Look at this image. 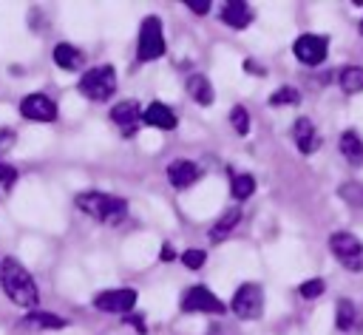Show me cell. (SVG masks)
Returning <instances> with one entry per match:
<instances>
[{"label": "cell", "mask_w": 363, "mask_h": 335, "mask_svg": "<svg viewBox=\"0 0 363 335\" xmlns=\"http://www.w3.org/2000/svg\"><path fill=\"white\" fill-rule=\"evenodd\" d=\"M238 224H241V207L235 204V207H230V210H224V213H221V219L210 227V233H207V236H210V241H224L230 233H235V227H238Z\"/></svg>", "instance_id": "cell-16"}, {"label": "cell", "mask_w": 363, "mask_h": 335, "mask_svg": "<svg viewBox=\"0 0 363 335\" xmlns=\"http://www.w3.org/2000/svg\"><path fill=\"white\" fill-rule=\"evenodd\" d=\"M337 196L349 204V207H360L363 210V182H343L337 187Z\"/></svg>", "instance_id": "cell-24"}, {"label": "cell", "mask_w": 363, "mask_h": 335, "mask_svg": "<svg viewBox=\"0 0 363 335\" xmlns=\"http://www.w3.org/2000/svg\"><path fill=\"white\" fill-rule=\"evenodd\" d=\"M79 94L82 97H88V99H94V102H105V99H111L113 97V91H116V71H113V65H94V68H88L82 77H79Z\"/></svg>", "instance_id": "cell-3"}, {"label": "cell", "mask_w": 363, "mask_h": 335, "mask_svg": "<svg viewBox=\"0 0 363 335\" xmlns=\"http://www.w3.org/2000/svg\"><path fill=\"white\" fill-rule=\"evenodd\" d=\"M164 54V31H162V20L156 14L145 17L139 26V40H136V57L142 62L159 60Z\"/></svg>", "instance_id": "cell-5"}, {"label": "cell", "mask_w": 363, "mask_h": 335, "mask_svg": "<svg viewBox=\"0 0 363 335\" xmlns=\"http://www.w3.org/2000/svg\"><path fill=\"white\" fill-rule=\"evenodd\" d=\"M323 290H326L323 278H306V281L298 287V295H301L303 301H315V298H320V295H323Z\"/></svg>", "instance_id": "cell-27"}, {"label": "cell", "mask_w": 363, "mask_h": 335, "mask_svg": "<svg viewBox=\"0 0 363 335\" xmlns=\"http://www.w3.org/2000/svg\"><path fill=\"white\" fill-rule=\"evenodd\" d=\"M14 182H17V168H11L9 162H0V187L11 190Z\"/></svg>", "instance_id": "cell-29"}, {"label": "cell", "mask_w": 363, "mask_h": 335, "mask_svg": "<svg viewBox=\"0 0 363 335\" xmlns=\"http://www.w3.org/2000/svg\"><path fill=\"white\" fill-rule=\"evenodd\" d=\"M17 142V131L14 128H3L0 125V156H6Z\"/></svg>", "instance_id": "cell-30"}, {"label": "cell", "mask_w": 363, "mask_h": 335, "mask_svg": "<svg viewBox=\"0 0 363 335\" xmlns=\"http://www.w3.org/2000/svg\"><path fill=\"white\" fill-rule=\"evenodd\" d=\"M204 261H207V253L199 250V247H190V250H184V256H182V264H184L187 270H199Z\"/></svg>", "instance_id": "cell-28"}, {"label": "cell", "mask_w": 363, "mask_h": 335, "mask_svg": "<svg viewBox=\"0 0 363 335\" xmlns=\"http://www.w3.org/2000/svg\"><path fill=\"white\" fill-rule=\"evenodd\" d=\"M187 9H190L193 14H207V11H210V3H207V0H196V3L187 0Z\"/></svg>", "instance_id": "cell-31"}, {"label": "cell", "mask_w": 363, "mask_h": 335, "mask_svg": "<svg viewBox=\"0 0 363 335\" xmlns=\"http://www.w3.org/2000/svg\"><path fill=\"white\" fill-rule=\"evenodd\" d=\"M230 125L235 128L238 136H247V133H250V114H247L244 105H233V111H230Z\"/></svg>", "instance_id": "cell-26"}, {"label": "cell", "mask_w": 363, "mask_h": 335, "mask_svg": "<svg viewBox=\"0 0 363 335\" xmlns=\"http://www.w3.org/2000/svg\"><path fill=\"white\" fill-rule=\"evenodd\" d=\"M335 326L340 332H352L360 326V309L349 301V298H340L337 307H335Z\"/></svg>", "instance_id": "cell-17"}, {"label": "cell", "mask_w": 363, "mask_h": 335, "mask_svg": "<svg viewBox=\"0 0 363 335\" xmlns=\"http://www.w3.org/2000/svg\"><path fill=\"white\" fill-rule=\"evenodd\" d=\"M74 204H77V210H82L94 221H102V224H111V227H116L128 216V202L125 199L111 196V193H99V190L77 193Z\"/></svg>", "instance_id": "cell-2"}, {"label": "cell", "mask_w": 363, "mask_h": 335, "mask_svg": "<svg viewBox=\"0 0 363 335\" xmlns=\"http://www.w3.org/2000/svg\"><path fill=\"white\" fill-rule=\"evenodd\" d=\"M230 190H233V199H235V202L250 199V196L255 193V179H252V173H235Z\"/></svg>", "instance_id": "cell-23"}, {"label": "cell", "mask_w": 363, "mask_h": 335, "mask_svg": "<svg viewBox=\"0 0 363 335\" xmlns=\"http://www.w3.org/2000/svg\"><path fill=\"white\" fill-rule=\"evenodd\" d=\"M159 258H162V261H173V258H176L173 247H170V244H162V253H159Z\"/></svg>", "instance_id": "cell-33"}, {"label": "cell", "mask_w": 363, "mask_h": 335, "mask_svg": "<svg viewBox=\"0 0 363 335\" xmlns=\"http://www.w3.org/2000/svg\"><path fill=\"white\" fill-rule=\"evenodd\" d=\"M221 20L230 28H247L252 23V9L244 0H227L224 9H221Z\"/></svg>", "instance_id": "cell-15"}, {"label": "cell", "mask_w": 363, "mask_h": 335, "mask_svg": "<svg viewBox=\"0 0 363 335\" xmlns=\"http://www.w3.org/2000/svg\"><path fill=\"white\" fill-rule=\"evenodd\" d=\"M26 321L31 326H43V329H62V326H68V318L54 315V312H43V309H31L26 315Z\"/></svg>", "instance_id": "cell-21"}, {"label": "cell", "mask_w": 363, "mask_h": 335, "mask_svg": "<svg viewBox=\"0 0 363 335\" xmlns=\"http://www.w3.org/2000/svg\"><path fill=\"white\" fill-rule=\"evenodd\" d=\"M337 148H340V153H343L346 162H352V165H363V139H360L357 131H343Z\"/></svg>", "instance_id": "cell-19"}, {"label": "cell", "mask_w": 363, "mask_h": 335, "mask_svg": "<svg viewBox=\"0 0 363 335\" xmlns=\"http://www.w3.org/2000/svg\"><path fill=\"white\" fill-rule=\"evenodd\" d=\"M182 312H210V315H221L227 307L218 301V295H213L204 284H196V287H187L182 292V301H179Z\"/></svg>", "instance_id": "cell-7"}, {"label": "cell", "mask_w": 363, "mask_h": 335, "mask_svg": "<svg viewBox=\"0 0 363 335\" xmlns=\"http://www.w3.org/2000/svg\"><path fill=\"white\" fill-rule=\"evenodd\" d=\"M136 304V290L133 287H116V290H102L94 295V307L102 312H130Z\"/></svg>", "instance_id": "cell-8"}, {"label": "cell", "mask_w": 363, "mask_h": 335, "mask_svg": "<svg viewBox=\"0 0 363 335\" xmlns=\"http://www.w3.org/2000/svg\"><path fill=\"white\" fill-rule=\"evenodd\" d=\"M167 179H170V185L176 190H187L201 179V168L196 162H190V159H173L167 165Z\"/></svg>", "instance_id": "cell-12"}, {"label": "cell", "mask_w": 363, "mask_h": 335, "mask_svg": "<svg viewBox=\"0 0 363 335\" xmlns=\"http://www.w3.org/2000/svg\"><path fill=\"white\" fill-rule=\"evenodd\" d=\"M176 122H179L176 114H173L170 105H164V102H150L147 108H142V125L162 128V131H173Z\"/></svg>", "instance_id": "cell-14"}, {"label": "cell", "mask_w": 363, "mask_h": 335, "mask_svg": "<svg viewBox=\"0 0 363 335\" xmlns=\"http://www.w3.org/2000/svg\"><path fill=\"white\" fill-rule=\"evenodd\" d=\"M329 250L332 256L352 273H363V241L349 233V230H337L329 236Z\"/></svg>", "instance_id": "cell-4"}, {"label": "cell", "mask_w": 363, "mask_h": 335, "mask_svg": "<svg viewBox=\"0 0 363 335\" xmlns=\"http://www.w3.org/2000/svg\"><path fill=\"white\" fill-rule=\"evenodd\" d=\"M20 114L31 122H54L57 119V102L45 94H28L20 99Z\"/></svg>", "instance_id": "cell-11"}, {"label": "cell", "mask_w": 363, "mask_h": 335, "mask_svg": "<svg viewBox=\"0 0 363 335\" xmlns=\"http://www.w3.org/2000/svg\"><path fill=\"white\" fill-rule=\"evenodd\" d=\"M230 309L241 318V321H255L261 318L264 312V290L252 281L241 284L235 292H233V301H230Z\"/></svg>", "instance_id": "cell-6"}, {"label": "cell", "mask_w": 363, "mask_h": 335, "mask_svg": "<svg viewBox=\"0 0 363 335\" xmlns=\"http://www.w3.org/2000/svg\"><path fill=\"white\" fill-rule=\"evenodd\" d=\"M292 139H295V148H298L303 156H309V153H315V150L320 148V133H318L315 122L306 119V116L295 119V125H292Z\"/></svg>", "instance_id": "cell-13"}, {"label": "cell", "mask_w": 363, "mask_h": 335, "mask_svg": "<svg viewBox=\"0 0 363 335\" xmlns=\"http://www.w3.org/2000/svg\"><path fill=\"white\" fill-rule=\"evenodd\" d=\"M292 51H295V57H298L303 65H320V62L326 60L329 43H326V37H320V34H301V37L292 43Z\"/></svg>", "instance_id": "cell-9"}, {"label": "cell", "mask_w": 363, "mask_h": 335, "mask_svg": "<svg viewBox=\"0 0 363 335\" xmlns=\"http://www.w3.org/2000/svg\"><path fill=\"white\" fill-rule=\"evenodd\" d=\"M360 34H363V20H360Z\"/></svg>", "instance_id": "cell-34"}, {"label": "cell", "mask_w": 363, "mask_h": 335, "mask_svg": "<svg viewBox=\"0 0 363 335\" xmlns=\"http://www.w3.org/2000/svg\"><path fill=\"white\" fill-rule=\"evenodd\" d=\"M111 122L122 131L125 139L136 136V128L142 125V108H139V102H136V99H122V102H116V105L111 108Z\"/></svg>", "instance_id": "cell-10"}, {"label": "cell", "mask_w": 363, "mask_h": 335, "mask_svg": "<svg viewBox=\"0 0 363 335\" xmlns=\"http://www.w3.org/2000/svg\"><path fill=\"white\" fill-rule=\"evenodd\" d=\"M184 88H187L190 99L199 102V105H210L213 97H216V94H213V85H210V79H207L204 74H190L187 82H184Z\"/></svg>", "instance_id": "cell-18"}, {"label": "cell", "mask_w": 363, "mask_h": 335, "mask_svg": "<svg viewBox=\"0 0 363 335\" xmlns=\"http://www.w3.org/2000/svg\"><path fill=\"white\" fill-rule=\"evenodd\" d=\"M0 287L6 292V298L17 307H26V309H37V301H40V287L37 281L31 278V273L17 261V258H3L0 261Z\"/></svg>", "instance_id": "cell-1"}, {"label": "cell", "mask_w": 363, "mask_h": 335, "mask_svg": "<svg viewBox=\"0 0 363 335\" xmlns=\"http://www.w3.org/2000/svg\"><path fill=\"white\" fill-rule=\"evenodd\" d=\"M337 82H340V88L346 94H360L363 91V65H346L340 71Z\"/></svg>", "instance_id": "cell-22"}, {"label": "cell", "mask_w": 363, "mask_h": 335, "mask_svg": "<svg viewBox=\"0 0 363 335\" xmlns=\"http://www.w3.org/2000/svg\"><path fill=\"white\" fill-rule=\"evenodd\" d=\"M244 68H247L252 77H267V68H264V65H258L255 60H247V62H244Z\"/></svg>", "instance_id": "cell-32"}, {"label": "cell", "mask_w": 363, "mask_h": 335, "mask_svg": "<svg viewBox=\"0 0 363 335\" xmlns=\"http://www.w3.org/2000/svg\"><path fill=\"white\" fill-rule=\"evenodd\" d=\"M301 102V91L295 85H281L278 91H272L269 97V105L278 108V105H298Z\"/></svg>", "instance_id": "cell-25"}, {"label": "cell", "mask_w": 363, "mask_h": 335, "mask_svg": "<svg viewBox=\"0 0 363 335\" xmlns=\"http://www.w3.org/2000/svg\"><path fill=\"white\" fill-rule=\"evenodd\" d=\"M51 57H54V62H57L62 71H77L79 62H82V51L74 48L71 43H57L54 51H51Z\"/></svg>", "instance_id": "cell-20"}]
</instances>
